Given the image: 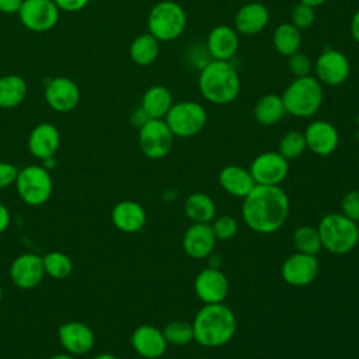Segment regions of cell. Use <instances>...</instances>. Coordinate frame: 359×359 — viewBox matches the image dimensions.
Returning a JSON list of instances; mask_svg holds the SVG:
<instances>
[{
	"label": "cell",
	"mask_w": 359,
	"mask_h": 359,
	"mask_svg": "<svg viewBox=\"0 0 359 359\" xmlns=\"http://www.w3.org/2000/svg\"><path fill=\"white\" fill-rule=\"evenodd\" d=\"M243 199V220L255 233L271 234L285 224L289 215V198L279 185L257 184Z\"/></svg>",
	"instance_id": "obj_1"
},
{
	"label": "cell",
	"mask_w": 359,
	"mask_h": 359,
	"mask_svg": "<svg viewBox=\"0 0 359 359\" xmlns=\"http://www.w3.org/2000/svg\"><path fill=\"white\" fill-rule=\"evenodd\" d=\"M194 339L205 348H219L231 341L237 321L230 307L223 303L205 304L195 316Z\"/></svg>",
	"instance_id": "obj_2"
},
{
	"label": "cell",
	"mask_w": 359,
	"mask_h": 359,
	"mask_svg": "<svg viewBox=\"0 0 359 359\" xmlns=\"http://www.w3.org/2000/svg\"><path fill=\"white\" fill-rule=\"evenodd\" d=\"M198 87L208 102L227 105L238 97L241 79L230 62L210 59L201 67Z\"/></svg>",
	"instance_id": "obj_3"
},
{
	"label": "cell",
	"mask_w": 359,
	"mask_h": 359,
	"mask_svg": "<svg viewBox=\"0 0 359 359\" xmlns=\"http://www.w3.org/2000/svg\"><path fill=\"white\" fill-rule=\"evenodd\" d=\"M286 114L296 118H310L323 104V84L313 76L296 77L280 95Z\"/></svg>",
	"instance_id": "obj_4"
},
{
	"label": "cell",
	"mask_w": 359,
	"mask_h": 359,
	"mask_svg": "<svg viewBox=\"0 0 359 359\" xmlns=\"http://www.w3.org/2000/svg\"><path fill=\"white\" fill-rule=\"evenodd\" d=\"M318 234L323 248L344 255L351 252L359 243L358 223L342 213H328L318 223Z\"/></svg>",
	"instance_id": "obj_5"
},
{
	"label": "cell",
	"mask_w": 359,
	"mask_h": 359,
	"mask_svg": "<svg viewBox=\"0 0 359 359\" xmlns=\"http://www.w3.org/2000/svg\"><path fill=\"white\" fill-rule=\"evenodd\" d=\"M187 28V13L174 0L156 3L147 15V32L160 42H170L180 38Z\"/></svg>",
	"instance_id": "obj_6"
},
{
	"label": "cell",
	"mask_w": 359,
	"mask_h": 359,
	"mask_svg": "<svg viewBox=\"0 0 359 359\" xmlns=\"http://www.w3.org/2000/svg\"><path fill=\"white\" fill-rule=\"evenodd\" d=\"M14 184L20 199L29 206H41L46 203L53 191V181L49 170L38 164L18 170Z\"/></svg>",
	"instance_id": "obj_7"
},
{
	"label": "cell",
	"mask_w": 359,
	"mask_h": 359,
	"mask_svg": "<svg viewBox=\"0 0 359 359\" xmlns=\"http://www.w3.org/2000/svg\"><path fill=\"white\" fill-rule=\"evenodd\" d=\"M164 121L175 137H192L206 126L208 112L202 104L185 100L174 102Z\"/></svg>",
	"instance_id": "obj_8"
},
{
	"label": "cell",
	"mask_w": 359,
	"mask_h": 359,
	"mask_svg": "<svg viewBox=\"0 0 359 359\" xmlns=\"http://www.w3.org/2000/svg\"><path fill=\"white\" fill-rule=\"evenodd\" d=\"M174 137L164 119H149L139 129L140 151L151 160L163 158L171 151Z\"/></svg>",
	"instance_id": "obj_9"
},
{
	"label": "cell",
	"mask_w": 359,
	"mask_h": 359,
	"mask_svg": "<svg viewBox=\"0 0 359 359\" xmlns=\"http://www.w3.org/2000/svg\"><path fill=\"white\" fill-rule=\"evenodd\" d=\"M316 79L325 86H341L351 74V63L345 53L338 49L325 48L313 63Z\"/></svg>",
	"instance_id": "obj_10"
},
{
	"label": "cell",
	"mask_w": 359,
	"mask_h": 359,
	"mask_svg": "<svg viewBox=\"0 0 359 359\" xmlns=\"http://www.w3.org/2000/svg\"><path fill=\"white\" fill-rule=\"evenodd\" d=\"M60 10L53 0H24L18 11L21 24L34 32L52 29L59 21Z\"/></svg>",
	"instance_id": "obj_11"
},
{
	"label": "cell",
	"mask_w": 359,
	"mask_h": 359,
	"mask_svg": "<svg viewBox=\"0 0 359 359\" xmlns=\"http://www.w3.org/2000/svg\"><path fill=\"white\" fill-rule=\"evenodd\" d=\"M250 172L258 185H279L289 172V163L279 151H264L252 160Z\"/></svg>",
	"instance_id": "obj_12"
},
{
	"label": "cell",
	"mask_w": 359,
	"mask_h": 359,
	"mask_svg": "<svg viewBox=\"0 0 359 359\" xmlns=\"http://www.w3.org/2000/svg\"><path fill=\"white\" fill-rule=\"evenodd\" d=\"M318 269L317 255L296 252L283 261L280 275L287 285L302 287L310 285L317 278Z\"/></svg>",
	"instance_id": "obj_13"
},
{
	"label": "cell",
	"mask_w": 359,
	"mask_h": 359,
	"mask_svg": "<svg viewBox=\"0 0 359 359\" xmlns=\"http://www.w3.org/2000/svg\"><path fill=\"white\" fill-rule=\"evenodd\" d=\"M57 338L66 353L83 356L88 353L95 344L93 330L81 321H66L57 330Z\"/></svg>",
	"instance_id": "obj_14"
},
{
	"label": "cell",
	"mask_w": 359,
	"mask_h": 359,
	"mask_svg": "<svg viewBox=\"0 0 359 359\" xmlns=\"http://www.w3.org/2000/svg\"><path fill=\"white\" fill-rule=\"evenodd\" d=\"M45 100L48 105L60 114L73 111L80 101V88L69 77L57 76L48 81L45 87Z\"/></svg>",
	"instance_id": "obj_15"
},
{
	"label": "cell",
	"mask_w": 359,
	"mask_h": 359,
	"mask_svg": "<svg viewBox=\"0 0 359 359\" xmlns=\"http://www.w3.org/2000/svg\"><path fill=\"white\" fill-rule=\"evenodd\" d=\"M45 276L42 257L25 252L18 255L10 265V279L18 289L29 290L36 287Z\"/></svg>",
	"instance_id": "obj_16"
},
{
	"label": "cell",
	"mask_w": 359,
	"mask_h": 359,
	"mask_svg": "<svg viewBox=\"0 0 359 359\" xmlns=\"http://www.w3.org/2000/svg\"><path fill=\"white\" fill-rule=\"evenodd\" d=\"M194 287L196 296L205 304L223 303L229 293V279L220 269L210 266L196 275Z\"/></svg>",
	"instance_id": "obj_17"
},
{
	"label": "cell",
	"mask_w": 359,
	"mask_h": 359,
	"mask_svg": "<svg viewBox=\"0 0 359 359\" xmlns=\"http://www.w3.org/2000/svg\"><path fill=\"white\" fill-rule=\"evenodd\" d=\"M303 135L307 149L320 157L332 154L339 143V133L337 128L324 119L313 121L309 123Z\"/></svg>",
	"instance_id": "obj_18"
},
{
	"label": "cell",
	"mask_w": 359,
	"mask_h": 359,
	"mask_svg": "<svg viewBox=\"0 0 359 359\" xmlns=\"http://www.w3.org/2000/svg\"><path fill=\"white\" fill-rule=\"evenodd\" d=\"M240 45V35L234 29V27L220 24L210 29L206 38V52L213 60H224L230 62Z\"/></svg>",
	"instance_id": "obj_19"
},
{
	"label": "cell",
	"mask_w": 359,
	"mask_h": 359,
	"mask_svg": "<svg viewBox=\"0 0 359 359\" xmlns=\"http://www.w3.org/2000/svg\"><path fill=\"white\" fill-rule=\"evenodd\" d=\"M130 345L144 359H158L167 349V341L160 328L149 324L139 325L130 335Z\"/></svg>",
	"instance_id": "obj_20"
},
{
	"label": "cell",
	"mask_w": 359,
	"mask_h": 359,
	"mask_svg": "<svg viewBox=\"0 0 359 359\" xmlns=\"http://www.w3.org/2000/svg\"><path fill=\"white\" fill-rule=\"evenodd\" d=\"M216 245V237L209 223H192L184 233L182 248L194 259L208 258Z\"/></svg>",
	"instance_id": "obj_21"
},
{
	"label": "cell",
	"mask_w": 359,
	"mask_h": 359,
	"mask_svg": "<svg viewBox=\"0 0 359 359\" xmlns=\"http://www.w3.org/2000/svg\"><path fill=\"white\" fill-rule=\"evenodd\" d=\"M111 222L119 231L133 234L139 233L144 227L147 215L139 202L125 199L112 208Z\"/></svg>",
	"instance_id": "obj_22"
},
{
	"label": "cell",
	"mask_w": 359,
	"mask_h": 359,
	"mask_svg": "<svg viewBox=\"0 0 359 359\" xmlns=\"http://www.w3.org/2000/svg\"><path fill=\"white\" fill-rule=\"evenodd\" d=\"M60 146V133L57 128L49 122L36 125L28 136V150L38 160L55 157Z\"/></svg>",
	"instance_id": "obj_23"
},
{
	"label": "cell",
	"mask_w": 359,
	"mask_h": 359,
	"mask_svg": "<svg viewBox=\"0 0 359 359\" xmlns=\"http://www.w3.org/2000/svg\"><path fill=\"white\" fill-rule=\"evenodd\" d=\"M269 22V11L266 6L251 1L241 6L234 15V29L238 35L252 36L259 34Z\"/></svg>",
	"instance_id": "obj_24"
},
{
	"label": "cell",
	"mask_w": 359,
	"mask_h": 359,
	"mask_svg": "<svg viewBox=\"0 0 359 359\" xmlns=\"http://www.w3.org/2000/svg\"><path fill=\"white\" fill-rule=\"evenodd\" d=\"M217 180L220 187L236 198H245L257 185L250 170L236 164L223 167L217 175Z\"/></svg>",
	"instance_id": "obj_25"
},
{
	"label": "cell",
	"mask_w": 359,
	"mask_h": 359,
	"mask_svg": "<svg viewBox=\"0 0 359 359\" xmlns=\"http://www.w3.org/2000/svg\"><path fill=\"white\" fill-rule=\"evenodd\" d=\"M172 104L174 101L171 91L160 84L149 87L143 93L140 101V107L150 119H164Z\"/></svg>",
	"instance_id": "obj_26"
},
{
	"label": "cell",
	"mask_w": 359,
	"mask_h": 359,
	"mask_svg": "<svg viewBox=\"0 0 359 359\" xmlns=\"http://www.w3.org/2000/svg\"><path fill=\"white\" fill-rule=\"evenodd\" d=\"M184 212L192 223H210L216 217V205L208 194L194 192L187 196Z\"/></svg>",
	"instance_id": "obj_27"
},
{
	"label": "cell",
	"mask_w": 359,
	"mask_h": 359,
	"mask_svg": "<svg viewBox=\"0 0 359 359\" xmlns=\"http://www.w3.org/2000/svg\"><path fill=\"white\" fill-rule=\"evenodd\" d=\"M254 118L262 126L278 123L286 114L282 97L278 94H265L258 98L254 105Z\"/></svg>",
	"instance_id": "obj_28"
},
{
	"label": "cell",
	"mask_w": 359,
	"mask_h": 359,
	"mask_svg": "<svg viewBox=\"0 0 359 359\" xmlns=\"http://www.w3.org/2000/svg\"><path fill=\"white\" fill-rule=\"evenodd\" d=\"M160 53V41L151 34H140L129 46V57L137 66H149L156 62Z\"/></svg>",
	"instance_id": "obj_29"
},
{
	"label": "cell",
	"mask_w": 359,
	"mask_h": 359,
	"mask_svg": "<svg viewBox=\"0 0 359 359\" xmlns=\"http://www.w3.org/2000/svg\"><path fill=\"white\" fill-rule=\"evenodd\" d=\"M27 83L20 74H6L0 77V108L18 107L27 95Z\"/></svg>",
	"instance_id": "obj_30"
},
{
	"label": "cell",
	"mask_w": 359,
	"mask_h": 359,
	"mask_svg": "<svg viewBox=\"0 0 359 359\" xmlns=\"http://www.w3.org/2000/svg\"><path fill=\"white\" fill-rule=\"evenodd\" d=\"M272 45L279 55L289 57L302 46V31L292 22H282L272 34Z\"/></svg>",
	"instance_id": "obj_31"
},
{
	"label": "cell",
	"mask_w": 359,
	"mask_h": 359,
	"mask_svg": "<svg viewBox=\"0 0 359 359\" xmlns=\"http://www.w3.org/2000/svg\"><path fill=\"white\" fill-rule=\"evenodd\" d=\"M43 271L52 279L62 280L70 276L73 271V262L70 257H67L62 251H49L42 257Z\"/></svg>",
	"instance_id": "obj_32"
},
{
	"label": "cell",
	"mask_w": 359,
	"mask_h": 359,
	"mask_svg": "<svg viewBox=\"0 0 359 359\" xmlns=\"http://www.w3.org/2000/svg\"><path fill=\"white\" fill-rule=\"evenodd\" d=\"M293 245L297 250V252L309 254V255H317L321 248V240L318 230L311 226H300L293 231Z\"/></svg>",
	"instance_id": "obj_33"
},
{
	"label": "cell",
	"mask_w": 359,
	"mask_h": 359,
	"mask_svg": "<svg viewBox=\"0 0 359 359\" xmlns=\"http://www.w3.org/2000/svg\"><path fill=\"white\" fill-rule=\"evenodd\" d=\"M164 338L168 345L184 346L194 339V328L192 324L181 320L170 321L163 330Z\"/></svg>",
	"instance_id": "obj_34"
},
{
	"label": "cell",
	"mask_w": 359,
	"mask_h": 359,
	"mask_svg": "<svg viewBox=\"0 0 359 359\" xmlns=\"http://www.w3.org/2000/svg\"><path fill=\"white\" fill-rule=\"evenodd\" d=\"M306 149H307V146H306V139H304L303 132L289 130L280 137L278 151L286 160H293V158L300 157Z\"/></svg>",
	"instance_id": "obj_35"
},
{
	"label": "cell",
	"mask_w": 359,
	"mask_h": 359,
	"mask_svg": "<svg viewBox=\"0 0 359 359\" xmlns=\"http://www.w3.org/2000/svg\"><path fill=\"white\" fill-rule=\"evenodd\" d=\"M212 230L216 240H230L238 231V223L233 216L222 215L212 220Z\"/></svg>",
	"instance_id": "obj_36"
},
{
	"label": "cell",
	"mask_w": 359,
	"mask_h": 359,
	"mask_svg": "<svg viewBox=\"0 0 359 359\" xmlns=\"http://www.w3.org/2000/svg\"><path fill=\"white\" fill-rule=\"evenodd\" d=\"M314 21H316L314 7H310V6L303 4V3H297L293 7L292 14H290V22L296 28H299L300 31L307 29L314 24Z\"/></svg>",
	"instance_id": "obj_37"
},
{
	"label": "cell",
	"mask_w": 359,
	"mask_h": 359,
	"mask_svg": "<svg viewBox=\"0 0 359 359\" xmlns=\"http://www.w3.org/2000/svg\"><path fill=\"white\" fill-rule=\"evenodd\" d=\"M287 69L294 79L310 76V72L313 70V62L306 53L299 50L287 57Z\"/></svg>",
	"instance_id": "obj_38"
},
{
	"label": "cell",
	"mask_w": 359,
	"mask_h": 359,
	"mask_svg": "<svg viewBox=\"0 0 359 359\" xmlns=\"http://www.w3.org/2000/svg\"><path fill=\"white\" fill-rule=\"evenodd\" d=\"M341 213L353 222H359V191L346 192L341 201Z\"/></svg>",
	"instance_id": "obj_39"
},
{
	"label": "cell",
	"mask_w": 359,
	"mask_h": 359,
	"mask_svg": "<svg viewBox=\"0 0 359 359\" xmlns=\"http://www.w3.org/2000/svg\"><path fill=\"white\" fill-rule=\"evenodd\" d=\"M18 175V168L8 163V161H0V189L8 188L11 184L15 182Z\"/></svg>",
	"instance_id": "obj_40"
},
{
	"label": "cell",
	"mask_w": 359,
	"mask_h": 359,
	"mask_svg": "<svg viewBox=\"0 0 359 359\" xmlns=\"http://www.w3.org/2000/svg\"><path fill=\"white\" fill-rule=\"evenodd\" d=\"M55 4L60 11H67V13H77L83 10L90 0H53Z\"/></svg>",
	"instance_id": "obj_41"
},
{
	"label": "cell",
	"mask_w": 359,
	"mask_h": 359,
	"mask_svg": "<svg viewBox=\"0 0 359 359\" xmlns=\"http://www.w3.org/2000/svg\"><path fill=\"white\" fill-rule=\"evenodd\" d=\"M24 0H0V13L18 14Z\"/></svg>",
	"instance_id": "obj_42"
},
{
	"label": "cell",
	"mask_w": 359,
	"mask_h": 359,
	"mask_svg": "<svg viewBox=\"0 0 359 359\" xmlns=\"http://www.w3.org/2000/svg\"><path fill=\"white\" fill-rule=\"evenodd\" d=\"M150 118H149V115L143 111V108L142 107H139V108H136L132 114H130V123L133 125V126H136V128H142L147 121H149Z\"/></svg>",
	"instance_id": "obj_43"
},
{
	"label": "cell",
	"mask_w": 359,
	"mask_h": 359,
	"mask_svg": "<svg viewBox=\"0 0 359 359\" xmlns=\"http://www.w3.org/2000/svg\"><path fill=\"white\" fill-rule=\"evenodd\" d=\"M10 222H11L10 210L7 209L6 205L0 203V234L7 230V227L10 226Z\"/></svg>",
	"instance_id": "obj_44"
},
{
	"label": "cell",
	"mask_w": 359,
	"mask_h": 359,
	"mask_svg": "<svg viewBox=\"0 0 359 359\" xmlns=\"http://www.w3.org/2000/svg\"><path fill=\"white\" fill-rule=\"evenodd\" d=\"M349 29H351V35H352L353 41H355L356 43H359V8L353 13V15H352V18H351Z\"/></svg>",
	"instance_id": "obj_45"
},
{
	"label": "cell",
	"mask_w": 359,
	"mask_h": 359,
	"mask_svg": "<svg viewBox=\"0 0 359 359\" xmlns=\"http://www.w3.org/2000/svg\"><path fill=\"white\" fill-rule=\"evenodd\" d=\"M327 0H299V3H303V4H307L310 7H318V6H323Z\"/></svg>",
	"instance_id": "obj_46"
},
{
	"label": "cell",
	"mask_w": 359,
	"mask_h": 359,
	"mask_svg": "<svg viewBox=\"0 0 359 359\" xmlns=\"http://www.w3.org/2000/svg\"><path fill=\"white\" fill-rule=\"evenodd\" d=\"M93 359H119L118 356H115L114 353H109V352H104V353H100L97 356H94Z\"/></svg>",
	"instance_id": "obj_47"
},
{
	"label": "cell",
	"mask_w": 359,
	"mask_h": 359,
	"mask_svg": "<svg viewBox=\"0 0 359 359\" xmlns=\"http://www.w3.org/2000/svg\"><path fill=\"white\" fill-rule=\"evenodd\" d=\"M48 359H74V356H72L69 353H57V355H53V356H50Z\"/></svg>",
	"instance_id": "obj_48"
},
{
	"label": "cell",
	"mask_w": 359,
	"mask_h": 359,
	"mask_svg": "<svg viewBox=\"0 0 359 359\" xmlns=\"http://www.w3.org/2000/svg\"><path fill=\"white\" fill-rule=\"evenodd\" d=\"M356 123H358V128H359V111H358V114H356Z\"/></svg>",
	"instance_id": "obj_49"
},
{
	"label": "cell",
	"mask_w": 359,
	"mask_h": 359,
	"mask_svg": "<svg viewBox=\"0 0 359 359\" xmlns=\"http://www.w3.org/2000/svg\"><path fill=\"white\" fill-rule=\"evenodd\" d=\"M1 299H3V289H1V286H0V302H1Z\"/></svg>",
	"instance_id": "obj_50"
},
{
	"label": "cell",
	"mask_w": 359,
	"mask_h": 359,
	"mask_svg": "<svg viewBox=\"0 0 359 359\" xmlns=\"http://www.w3.org/2000/svg\"><path fill=\"white\" fill-rule=\"evenodd\" d=\"M139 359H144V358H139Z\"/></svg>",
	"instance_id": "obj_51"
},
{
	"label": "cell",
	"mask_w": 359,
	"mask_h": 359,
	"mask_svg": "<svg viewBox=\"0 0 359 359\" xmlns=\"http://www.w3.org/2000/svg\"><path fill=\"white\" fill-rule=\"evenodd\" d=\"M358 158H359V156H358Z\"/></svg>",
	"instance_id": "obj_52"
},
{
	"label": "cell",
	"mask_w": 359,
	"mask_h": 359,
	"mask_svg": "<svg viewBox=\"0 0 359 359\" xmlns=\"http://www.w3.org/2000/svg\"><path fill=\"white\" fill-rule=\"evenodd\" d=\"M203 359H205V358H203Z\"/></svg>",
	"instance_id": "obj_53"
}]
</instances>
